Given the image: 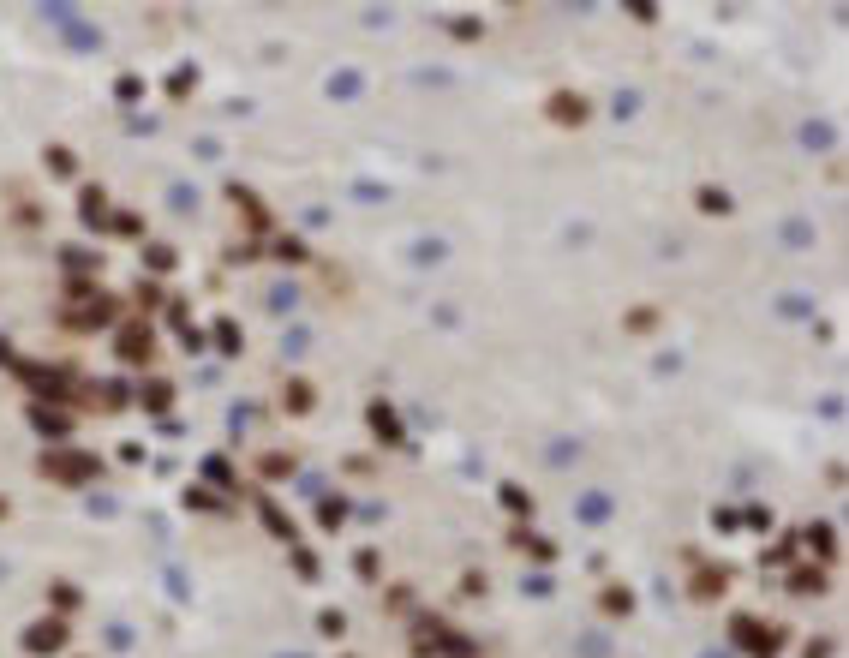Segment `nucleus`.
<instances>
[{
    "label": "nucleus",
    "mask_w": 849,
    "mask_h": 658,
    "mask_svg": "<svg viewBox=\"0 0 849 658\" xmlns=\"http://www.w3.org/2000/svg\"><path fill=\"white\" fill-rule=\"evenodd\" d=\"M12 378L30 389V401H48V407H79L90 383L66 365H42V359H12Z\"/></svg>",
    "instance_id": "obj_1"
},
{
    "label": "nucleus",
    "mask_w": 849,
    "mask_h": 658,
    "mask_svg": "<svg viewBox=\"0 0 849 658\" xmlns=\"http://www.w3.org/2000/svg\"><path fill=\"white\" fill-rule=\"evenodd\" d=\"M42 479H48V485H66V491L96 485V479H102V455L72 449V443H54V449H42Z\"/></svg>",
    "instance_id": "obj_2"
},
{
    "label": "nucleus",
    "mask_w": 849,
    "mask_h": 658,
    "mask_svg": "<svg viewBox=\"0 0 849 658\" xmlns=\"http://www.w3.org/2000/svg\"><path fill=\"white\" fill-rule=\"evenodd\" d=\"M467 653H473V640L461 635L449 617H437V611L413 617V658H467Z\"/></svg>",
    "instance_id": "obj_3"
},
{
    "label": "nucleus",
    "mask_w": 849,
    "mask_h": 658,
    "mask_svg": "<svg viewBox=\"0 0 849 658\" xmlns=\"http://www.w3.org/2000/svg\"><path fill=\"white\" fill-rule=\"evenodd\" d=\"M730 646H736L742 658H784L790 629H778V622H760V617H748V611H736V617H730Z\"/></svg>",
    "instance_id": "obj_4"
},
{
    "label": "nucleus",
    "mask_w": 849,
    "mask_h": 658,
    "mask_svg": "<svg viewBox=\"0 0 849 658\" xmlns=\"http://www.w3.org/2000/svg\"><path fill=\"white\" fill-rule=\"evenodd\" d=\"M221 198L239 210V228L252 239H276V216H270V204L257 198L252 186H239V179H221Z\"/></svg>",
    "instance_id": "obj_5"
},
{
    "label": "nucleus",
    "mask_w": 849,
    "mask_h": 658,
    "mask_svg": "<svg viewBox=\"0 0 849 658\" xmlns=\"http://www.w3.org/2000/svg\"><path fill=\"white\" fill-rule=\"evenodd\" d=\"M24 419H30V431H37L48 449L79 437V407H48V401H30V407H24Z\"/></svg>",
    "instance_id": "obj_6"
},
{
    "label": "nucleus",
    "mask_w": 849,
    "mask_h": 658,
    "mask_svg": "<svg viewBox=\"0 0 849 658\" xmlns=\"http://www.w3.org/2000/svg\"><path fill=\"white\" fill-rule=\"evenodd\" d=\"M114 318H120V299L114 294H96V299H84V312H60V329H72V336H96V329H108Z\"/></svg>",
    "instance_id": "obj_7"
},
{
    "label": "nucleus",
    "mask_w": 849,
    "mask_h": 658,
    "mask_svg": "<svg viewBox=\"0 0 849 658\" xmlns=\"http://www.w3.org/2000/svg\"><path fill=\"white\" fill-rule=\"evenodd\" d=\"M66 646H72V622H60V617H42L24 629V653L30 658H60Z\"/></svg>",
    "instance_id": "obj_8"
},
{
    "label": "nucleus",
    "mask_w": 849,
    "mask_h": 658,
    "mask_svg": "<svg viewBox=\"0 0 849 658\" xmlns=\"http://www.w3.org/2000/svg\"><path fill=\"white\" fill-rule=\"evenodd\" d=\"M114 354H120V365H150V359H156V336H150V323L126 318V329L114 336Z\"/></svg>",
    "instance_id": "obj_9"
},
{
    "label": "nucleus",
    "mask_w": 849,
    "mask_h": 658,
    "mask_svg": "<svg viewBox=\"0 0 849 658\" xmlns=\"http://www.w3.org/2000/svg\"><path fill=\"white\" fill-rule=\"evenodd\" d=\"M365 425H371V437L377 443H389V449H407V425H401V413L389 407L383 396L365 401Z\"/></svg>",
    "instance_id": "obj_10"
},
{
    "label": "nucleus",
    "mask_w": 849,
    "mask_h": 658,
    "mask_svg": "<svg viewBox=\"0 0 849 658\" xmlns=\"http://www.w3.org/2000/svg\"><path fill=\"white\" fill-rule=\"evenodd\" d=\"M545 114H551L556 126H569V132H580V126L593 120V102L580 96V90H556V96L545 102Z\"/></svg>",
    "instance_id": "obj_11"
},
{
    "label": "nucleus",
    "mask_w": 849,
    "mask_h": 658,
    "mask_svg": "<svg viewBox=\"0 0 849 658\" xmlns=\"http://www.w3.org/2000/svg\"><path fill=\"white\" fill-rule=\"evenodd\" d=\"M198 473H204L210 491H221V497H234V491H239V467H234V455H221V449H210V455L198 461Z\"/></svg>",
    "instance_id": "obj_12"
},
{
    "label": "nucleus",
    "mask_w": 849,
    "mask_h": 658,
    "mask_svg": "<svg viewBox=\"0 0 849 658\" xmlns=\"http://www.w3.org/2000/svg\"><path fill=\"white\" fill-rule=\"evenodd\" d=\"M312 407H317V383L305 378V371H294V378L281 383V413H287V419H305Z\"/></svg>",
    "instance_id": "obj_13"
},
{
    "label": "nucleus",
    "mask_w": 849,
    "mask_h": 658,
    "mask_svg": "<svg viewBox=\"0 0 849 658\" xmlns=\"http://www.w3.org/2000/svg\"><path fill=\"white\" fill-rule=\"evenodd\" d=\"M257 521H263V533L270 538H281V545H299V527H294V515H287V509H281V503H257Z\"/></svg>",
    "instance_id": "obj_14"
},
{
    "label": "nucleus",
    "mask_w": 849,
    "mask_h": 658,
    "mask_svg": "<svg viewBox=\"0 0 849 658\" xmlns=\"http://www.w3.org/2000/svg\"><path fill=\"white\" fill-rule=\"evenodd\" d=\"M730 587V569H718V562H694V575H688V593L694 598H718Z\"/></svg>",
    "instance_id": "obj_15"
},
{
    "label": "nucleus",
    "mask_w": 849,
    "mask_h": 658,
    "mask_svg": "<svg viewBox=\"0 0 849 658\" xmlns=\"http://www.w3.org/2000/svg\"><path fill=\"white\" fill-rule=\"evenodd\" d=\"M509 545L520 551V557H533L538 569H545V562H556V538H538V533H527V527H509Z\"/></svg>",
    "instance_id": "obj_16"
},
{
    "label": "nucleus",
    "mask_w": 849,
    "mask_h": 658,
    "mask_svg": "<svg viewBox=\"0 0 849 658\" xmlns=\"http://www.w3.org/2000/svg\"><path fill=\"white\" fill-rule=\"evenodd\" d=\"M102 234H108V239H144V234H150V221H144V210H108Z\"/></svg>",
    "instance_id": "obj_17"
},
{
    "label": "nucleus",
    "mask_w": 849,
    "mask_h": 658,
    "mask_svg": "<svg viewBox=\"0 0 849 658\" xmlns=\"http://www.w3.org/2000/svg\"><path fill=\"white\" fill-rule=\"evenodd\" d=\"M634 604H640V598H634V587H622V580H604V587H598V611H604V617H634Z\"/></svg>",
    "instance_id": "obj_18"
},
{
    "label": "nucleus",
    "mask_w": 849,
    "mask_h": 658,
    "mask_svg": "<svg viewBox=\"0 0 849 658\" xmlns=\"http://www.w3.org/2000/svg\"><path fill=\"white\" fill-rule=\"evenodd\" d=\"M808 545H813V569H831V562H837V527H831V521H813Z\"/></svg>",
    "instance_id": "obj_19"
},
{
    "label": "nucleus",
    "mask_w": 849,
    "mask_h": 658,
    "mask_svg": "<svg viewBox=\"0 0 849 658\" xmlns=\"http://www.w3.org/2000/svg\"><path fill=\"white\" fill-rule=\"evenodd\" d=\"M210 347H216L221 359H239V354H246V336H239V323H234V318H216V323H210Z\"/></svg>",
    "instance_id": "obj_20"
},
{
    "label": "nucleus",
    "mask_w": 849,
    "mask_h": 658,
    "mask_svg": "<svg viewBox=\"0 0 849 658\" xmlns=\"http://www.w3.org/2000/svg\"><path fill=\"white\" fill-rule=\"evenodd\" d=\"M48 611H54L60 622H72L84 611V593L72 587V580H54V587H48Z\"/></svg>",
    "instance_id": "obj_21"
},
{
    "label": "nucleus",
    "mask_w": 849,
    "mask_h": 658,
    "mask_svg": "<svg viewBox=\"0 0 849 658\" xmlns=\"http://www.w3.org/2000/svg\"><path fill=\"white\" fill-rule=\"evenodd\" d=\"M138 401H144V413H150V419H168V413H174V383H168V378H150Z\"/></svg>",
    "instance_id": "obj_22"
},
{
    "label": "nucleus",
    "mask_w": 849,
    "mask_h": 658,
    "mask_svg": "<svg viewBox=\"0 0 849 658\" xmlns=\"http://www.w3.org/2000/svg\"><path fill=\"white\" fill-rule=\"evenodd\" d=\"M144 270H150V276L179 270V246H168V239H144Z\"/></svg>",
    "instance_id": "obj_23"
},
{
    "label": "nucleus",
    "mask_w": 849,
    "mask_h": 658,
    "mask_svg": "<svg viewBox=\"0 0 849 658\" xmlns=\"http://www.w3.org/2000/svg\"><path fill=\"white\" fill-rule=\"evenodd\" d=\"M79 210H84V221H90V228L102 234V221H108V192L84 179V186H79Z\"/></svg>",
    "instance_id": "obj_24"
},
{
    "label": "nucleus",
    "mask_w": 849,
    "mask_h": 658,
    "mask_svg": "<svg viewBox=\"0 0 849 658\" xmlns=\"http://www.w3.org/2000/svg\"><path fill=\"white\" fill-rule=\"evenodd\" d=\"M60 270H66V276H96L102 258H96V252H84V246H60Z\"/></svg>",
    "instance_id": "obj_25"
},
{
    "label": "nucleus",
    "mask_w": 849,
    "mask_h": 658,
    "mask_svg": "<svg viewBox=\"0 0 849 658\" xmlns=\"http://www.w3.org/2000/svg\"><path fill=\"white\" fill-rule=\"evenodd\" d=\"M42 168L54 179H79V156H72L66 144H48V150H42Z\"/></svg>",
    "instance_id": "obj_26"
},
{
    "label": "nucleus",
    "mask_w": 849,
    "mask_h": 658,
    "mask_svg": "<svg viewBox=\"0 0 849 658\" xmlns=\"http://www.w3.org/2000/svg\"><path fill=\"white\" fill-rule=\"evenodd\" d=\"M496 497H503V509L514 515V527H527V521H533V491H520V485H503Z\"/></svg>",
    "instance_id": "obj_27"
},
{
    "label": "nucleus",
    "mask_w": 849,
    "mask_h": 658,
    "mask_svg": "<svg viewBox=\"0 0 849 658\" xmlns=\"http://www.w3.org/2000/svg\"><path fill=\"white\" fill-rule=\"evenodd\" d=\"M162 90H168V96H174V102H186V96H192V90H198V66H174V72L162 79Z\"/></svg>",
    "instance_id": "obj_28"
},
{
    "label": "nucleus",
    "mask_w": 849,
    "mask_h": 658,
    "mask_svg": "<svg viewBox=\"0 0 849 658\" xmlns=\"http://www.w3.org/2000/svg\"><path fill=\"white\" fill-rule=\"evenodd\" d=\"M347 515H354V509H347V497H323V503H317V527H323V533L347 527Z\"/></svg>",
    "instance_id": "obj_29"
},
{
    "label": "nucleus",
    "mask_w": 849,
    "mask_h": 658,
    "mask_svg": "<svg viewBox=\"0 0 849 658\" xmlns=\"http://www.w3.org/2000/svg\"><path fill=\"white\" fill-rule=\"evenodd\" d=\"M628 336H652V329H658V323H664V312H658V305H628Z\"/></svg>",
    "instance_id": "obj_30"
},
{
    "label": "nucleus",
    "mask_w": 849,
    "mask_h": 658,
    "mask_svg": "<svg viewBox=\"0 0 849 658\" xmlns=\"http://www.w3.org/2000/svg\"><path fill=\"white\" fill-rule=\"evenodd\" d=\"M257 479H294V455H287V449H270V455H257Z\"/></svg>",
    "instance_id": "obj_31"
},
{
    "label": "nucleus",
    "mask_w": 849,
    "mask_h": 658,
    "mask_svg": "<svg viewBox=\"0 0 849 658\" xmlns=\"http://www.w3.org/2000/svg\"><path fill=\"white\" fill-rule=\"evenodd\" d=\"M186 503H192L198 515H228V497H221V491H210V485H198V491H186Z\"/></svg>",
    "instance_id": "obj_32"
},
{
    "label": "nucleus",
    "mask_w": 849,
    "mask_h": 658,
    "mask_svg": "<svg viewBox=\"0 0 849 658\" xmlns=\"http://www.w3.org/2000/svg\"><path fill=\"white\" fill-rule=\"evenodd\" d=\"M790 557L802 562V533H784V538H778V545H771V551H766V562H771V569H784V562H790Z\"/></svg>",
    "instance_id": "obj_33"
},
{
    "label": "nucleus",
    "mask_w": 849,
    "mask_h": 658,
    "mask_svg": "<svg viewBox=\"0 0 849 658\" xmlns=\"http://www.w3.org/2000/svg\"><path fill=\"white\" fill-rule=\"evenodd\" d=\"M580 521H587V527L611 521V497H604V491H587V497H580Z\"/></svg>",
    "instance_id": "obj_34"
},
{
    "label": "nucleus",
    "mask_w": 849,
    "mask_h": 658,
    "mask_svg": "<svg viewBox=\"0 0 849 658\" xmlns=\"http://www.w3.org/2000/svg\"><path fill=\"white\" fill-rule=\"evenodd\" d=\"M287 551H294V575H299V580H317V575H323V562H317L312 545H287Z\"/></svg>",
    "instance_id": "obj_35"
},
{
    "label": "nucleus",
    "mask_w": 849,
    "mask_h": 658,
    "mask_svg": "<svg viewBox=\"0 0 849 658\" xmlns=\"http://www.w3.org/2000/svg\"><path fill=\"white\" fill-rule=\"evenodd\" d=\"M354 575L365 580V587H371V580H383V557H377L371 545H365V551H354Z\"/></svg>",
    "instance_id": "obj_36"
},
{
    "label": "nucleus",
    "mask_w": 849,
    "mask_h": 658,
    "mask_svg": "<svg viewBox=\"0 0 849 658\" xmlns=\"http://www.w3.org/2000/svg\"><path fill=\"white\" fill-rule=\"evenodd\" d=\"M694 204H700L706 216H730V192H718V186H700V192H694Z\"/></svg>",
    "instance_id": "obj_37"
},
{
    "label": "nucleus",
    "mask_w": 849,
    "mask_h": 658,
    "mask_svg": "<svg viewBox=\"0 0 849 658\" xmlns=\"http://www.w3.org/2000/svg\"><path fill=\"white\" fill-rule=\"evenodd\" d=\"M263 246H270V258H281V263H305V258H312L299 239H263Z\"/></svg>",
    "instance_id": "obj_38"
},
{
    "label": "nucleus",
    "mask_w": 849,
    "mask_h": 658,
    "mask_svg": "<svg viewBox=\"0 0 849 658\" xmlns=\"http://www.w3.org/2000/svg\"><path fill=\"white\" fill-rule=\"evenodd\" d=\"M790 593H826V569H795Z\"/></svg>",
    "instance_id": "obj_39"
},
{
    "label": "nucleus",
    "mask_w": 849,
    "mask_h": 658,
    "mask_svg": "<svg viewBox=\"0 0 849 658\" xmlns=\"http://www.w3.org/2000/svg\"><path fill=\"white\" fill-rule=\"evenodd\" d=\"M329 96H336V102H347V96H359V72H354V66H341L336 79H329Z\"/></svg>",
    "instance_id": "obj_40"
},
{
    "label": "nucleus",
    "mask_w": 849,
    "mask_h": 658,
    "mask_svg": "<svg viewBox=\"0 0 849 658\" xmlns=\"http://www.w3.org/2000/svg\"><path fill=\"white\" fill-rule=\"evenodd\" d=\"M114 96L126 102V108H132V102L144 96V79H138V72H120V79H114Z\"/></svg>",
    "instance_id": "obj_41"
},
{
    "label": "nucleus",
    "mask_w": 849,
    "mask_h": 658,
    "mask_svg": "<svg viewBox=\"0 0 849 658\" xmlns=\"http://www.w3.org/2000/svg\"><path fill=\"white\" fill-rule=\"evenodd\" d=\"M742 527H748V533H771V509L766 503H748V509H742Z\"/></svg>",
    "instance_id": "obj_42"
},
{
    "label": "nucleus",
    "mask_w": 849,
    "mask_h": 658,
    "mask_svg": "<svg viewBox=\"0 0 849 658\" xmlns=\"http://www.w3.org/2000/svg\"><path fill=\"white\" fill-rule=\"evenodd\" d=\"M96 276H66V299H96Z\"/></svg>",
    "instance_id": "obj_43"
},
{
    "label": "nucleus",
    "mask_w": 849,
    "mask_h": 658,
    "mask_svg": "<svg viewBox=\"0 0 849 658\" xmlns=\"http://www.w3.org/2000/svg\"><path fill=\"white\" fill-rule=\"evenodd\" d=\"M449 37H454V42H479L485 30H479V19L467 12V19H449Z\"/></svg>",
    "instance_id": "obj_44"
},
{
    "label": "nucleus",
    "mask_w": 849,
    "mask_h": 658,
    "mask_svg": "<svg viewBox=\"0 0 849 658\" xmlns=\"http://www.w3.org/2000/svg\"><path fill=\"white\" fill-rule=\"evenodd\" d=\"M341 473H347V479H371L377 461H371V455H347V461H341Z\"/></svg>",
    "instance_id": "obj_45"
},
{
    "label": "nucleus",
    "mask_w": 849,
    "mask_h": 658,
    "mask_svg": "<svg viewBox=\"0 0 849 658\" xmlns=\"http://www.w3.org/2000/svg\"><path fill=\"white\" fill-rule=\"evenodd\" d=\"M383 604H389V611H407V604H413V587H407V580H395V587H389V598H383Z\"/></svg>",
    "instance_id": "obj_46"
},
{
    "label": "nucleus",
    "mask_w": 849,
    "mask_h": 658,
    "mask_svg": "<svg viewBox=\"0 0 849 658\" xmlns=\"http://www.w3.org/2000/svg\"><path fill=\"white\" fill-rule=\"evenodd\" d=\"M317 629L336 640V635H347V617H341V611H323V617H317Z\"/></svg>",
    "instance_id": "obj_47"
},
{
    "label": "nucleus",
    "mask_w": 849,
    "mask_h": 658,
    "mask_svg": "<svg viewBox=\"0 0 849 658\" xmlns=\"http://www.w3.org/2000/svg\"><path fill=\"white\" fill-rule=\"evenodd\" d=\"M802 138H808L813 150H826V144H831V126H826V120H813V126H808V132H802Z\"/></svg>",
    "instance_id": "obj_48"
},
{
    "label": "nucleus",
    "mask_w": 849,
    "mask_h": 658,
    "mask_svg": "<svg viewBox=\"0 0 849 658\" xmlns=\"http://www.w3.org/2000/svg\"><path fill=\"white\" fill-rule=\"evenodd\" d=\"M712 521H718V533H736V527H742V509H718Z\"/></svg>",
    "instance_id": "obj_49"
},
{
    "label": "nucleus",
    "mask_w": 849,
    "mask_h": 658,
    "mask_svg": "<svg viewBox=\"0 0 849 658\" xmlns=\"http://www.w3.org/2000/svg\"><path fill=\"white\" fill-rule=\"evenodd\" d=\"M831 653H837V640H831V635H820V640H808V658H831Z\"/></svg>",
    "instance_id": "obj_50"
},
{
    "label": "nucleus",
    "mask_w": 849,
    "mask_h": 658,
    "mask_svg": "<svg viewBox=\"0 0 849 658\" xmlns=\"http://www.w3.org/2000/svg\"><path fill=\"white\" fill-rule=\"evenodd\" d=\"M706 658H730V653H706Z\"/></svg>",
    "instance_id": "obj_51"
},
{
    "label": "nucleus",
    "mask_w": 849,
    "mask_h": 658,
    "mask_svg": "<svg viewBox=\"0 0 849 658\" xmlns=\"http://www.w3.org/2000/svg\"><path fill=\"white\" fill-rule=\"evenodd\" d=\"M467 658H473V653H467Z\"/></svg>",
    "instance_id": "obj_52"
}]
</instances>
